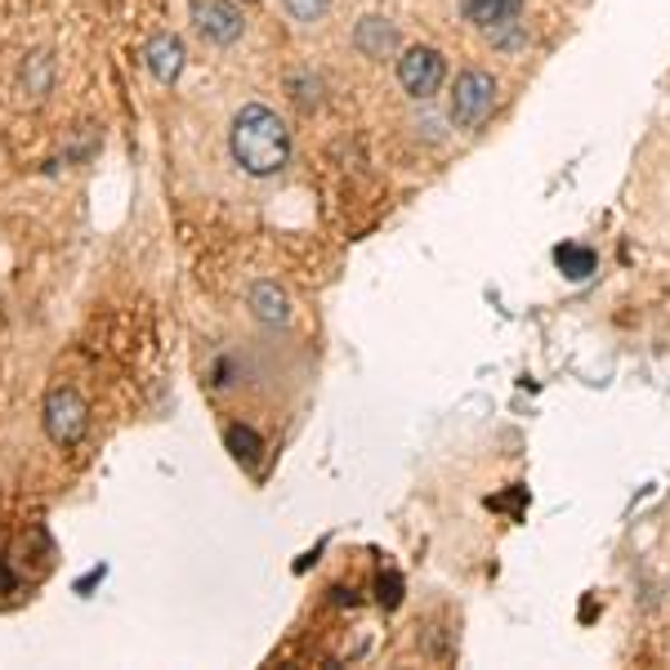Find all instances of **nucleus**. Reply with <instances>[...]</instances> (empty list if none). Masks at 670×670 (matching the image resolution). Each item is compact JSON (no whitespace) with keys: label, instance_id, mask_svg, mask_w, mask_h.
Masks as SVG:
<instances>
[{"label":"nucleus","instance_id":"obj_4","mask_svg":"<svg viewBox=\"0 0 670 670\" xmlns=\"http://www.w3.org/2000/svg\"><path fill=\"white\" fill-rule=\"evenodd\" d=\"M398 81H403V90H407L412 99H434L439 86L447 81V59H443V50H434V46H412V50L398 59Z\"/></svg>","mask_w":670,"mask_h":670},{"label":"nucleus","instance_id":"obj_7","mask_svg":"<svg viewBox=\"0 0 670 670\" xmlns=\"http://www.w3.org/2000/svg\"><path fill=\"white\" fill-rule=\"evenodd\" d=\"M144 68L152 72V81L175 86L179 72H184V41H179L175 32H157V37L144 46Z\"/></svg>","mask_w":670,"mask_h":670},{"label":"nucleus","instance_id":"obj_10","mask_svg":"<svg viewBox=\"0 0 670 670\" xmlns=\"http://www.w3.org/2000/svg\"><path fill=\"white\" fill-rule=\"evenodd\" d=\"M554 264H559V273L563 277H572V282H585L590 273H594V250L590 246H572V242H563V246H554Z\"/></svg>","mask_w":670,"mask_h":670},{"label":"nucleus","instance_id":"obj_5","mask_svg":"<svg viewBox=\"0 0 670 670\" xmlns=\"http://www.w3.org/2000/svg\"><path fill=\"white\" fill-rule=\"evenodd\" d=\"M188 14H193V28L201 32V41H210V46H233L246 28V14L237 0H188Z\"/></svg>","mask_w":670,"mask_h":670},{"label":"nucleus","instance_id":"obj_9","mask_svg":"<svg viewBox=\"0 0 670 670\" xmlns=\"http://www.w3.org/2000/svg\"><path fill=\"white\" fill-rule=\"evenodd\" d=\"M354 46H358L367 59H385V55L398 46V28L385 23V19H363L358 32H354Z\"/></svg>","mask_w":670,"mask_h":670},{"label":"nucleus","instance_id":"obj_13","mask_svg":"<svg viewBox=\"0 0 670 670\" xmlns=\"http://www.w3.org/2000/svg\"><path fill=\"white\" fill-rule=\"evenodd\" d=\"M286 6V14L295 19V23H317L326 10H331V0H282Z\"/></svg>","mask_w":670,"mask_h":670},{"label":"nucleus","instance_id":"obj_2","mask_svg":"<svg viewBox=\"0 0 670 670\" xmlns=\"http://www.w3.org/2000/svg\"><path fill=\"white\" fill-rule=\"evenodd\" d=\"M41 425H46V434H50L55 447H77V443L86 439V430H90V407H86V398H81L77 390L55 385V390L46 394Z\"/></svg>","mask_w":670,"mask_h":670},{"label":"nucleus","instance_id":"obj_6","mask_svg":"<svg viewBox=\"0 0 670 670\" xmlns=\"http://www.w3.org/2000/svg\"><path fill=\"white\" fill-rule=\"evenodd\" d=\"M461 14H465V23L483 28L487 37H501L519 23L523 0H461Z\"/></svg>","mask_w":670,"mask_h":670},{"label":"nucleus","instance_id":"obj_15","mask_svg":"<svg viewBox=\"0 0 670 670\" xmlns=\"http://www.w3.org/2000/svg\"><path fill=\"white\" fill-rule=\"evenodd\" d=\"M523 496H528V487H514L510 496H496V501H492V510H519V501H523Z\"/></svg>","mask_w":670,"mask_h":670},{"label":"nucleus","instance_id":"obj_12","mask_svg":"<svg viewBox=\"0 0 670 670\" xmlns=\"http://www.w3.org/2000/svg\"><path fill=\"white\" fill-rule=\"evenodd\" d=\"M23 90H28L32 99H41V95L50 90V55H32V72L23 68Z\"/></svg>","mask_w":670,"mask_h":670},{"label":"nucleus","instance_id":"obj_8","mask_svg":"<svg viewBox=\"0 0 670 670\" xmlns=\"http://www.w3.org/2000/svg\"><path fill=\"white\" fill-rule=\"evenodd\" d=\"M246 304H250L255 322H264V326H282L290 317V299H286V290L277 282H255L246 290Z\"/></svg>","mask_w":670,"mask_h":670},{"label":"nucleus","instance_id":"obj_3","mask_svg":"<svg viewBox=\"0 0 670 670\" xmlns=\"http://www.w3.org/2000/svg\"><path fill=\"white\" fill-rule=\"evenodd\" d=\"M496 108V77L483 72V68H465L456 77V90H452V126L456 130H479Z\"/></svg>","mask_w":670,"mask_h":670},{"label":"nucleus","instance_id":"obj_14","mask_svg":"<svg viewBox=\"0 0 670 670\" xmlns=\"http://www.w3.org/2000/svg\"><path fill=\"white\" fill-rule=\"evenodd\" d=\"M376 599H381L385 608H398V599H403V577H398V572H381V577H376Z\"/></svg>","mask_w":670,"mask_h":670},{"label":"nucleus","instance_id":"obj_11","mask_svg":"<svg viewBox=\"0 0 670 670\" xmlns=\"http://www.w3.org/2000/svg\"><path fill=\"white\" fill-rule=\"evenodd\" d=\"M224 443H228V452H233L237 461H246V465H255L259 452H264V439H259L250 425H228V430H224Z\"/></svg>","mask_w":670,"mask_h":670},{"label":"nucleus","instance_id":"obj_1","mask_svg":"<svg viewBox=\"0 0 670 670\" xmlns=\"http://www.w3.org/2000/svg\"><path fill=\"white\" fill-rule=\"evenodd\" d=\"M228 148H233V161L255 175V179H268L286 166L290 157V130L286 121L264 108V104H246L237 117H233V130H228Z\"/></svg>","mask_w":670,"mask_h":670}]
</instances>
